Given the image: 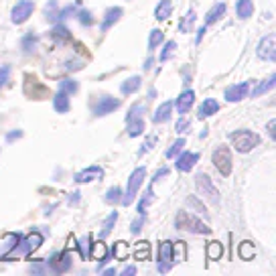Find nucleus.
Masks as SVG:
<instances>
[{
  "mask_svg": "<svg viewBox=\"0 0 276 276\" xmlns=\"http://www.w3.org/2000/svg\"><path fill=\"white\" fill-rule=\"evenodd\" d=\"M175 226H177V230H181V232L205 234V236L211 234V228L203 224V219H199V217H195V215H191V213H187V211H179V213H177Z\"/></svg>",
  "mask_w": 276,
  "mask_h": 276,
  "instance_id": "1",
  "label": "nucleus"
},
{
  "mask_svg": "<svg viewBox=\"0 0 276 276\" xmlns=\"http://www.w3.org/2000/svg\"><path fill=\"white\" fill-rule=\"evenodd\" d=\"M230 138H232L234 148H236L238 152H242V154L250 152L252 148H256V146L262 142V138H260L256 132H252V130H236V132L230 134Z\"/></svg>",
  "mask_w": 276,
  "mask_h": 276,
  "instance_id": "2",
  "label": "nucleus"
},
{
  "mask_svg": "<svg viewBox=\"0 0 276 276\" xmlns=\"http://www.w3.org/2000/svg\"><path fill=\"white\" fill-rule=\"evenodd\" d=\"M23 91L31 100H47L49 94H51L49 87L45 83H41L35 73H25V77H23Z\"/></svg>",
  "mask_w": 276,
  "mask_h": 276,
  "instance_id": "3",
  "label": "nucleus"
},
{
  "mask_svg": "<svg viewBox=\"0 0 276 276\" xmlns=\"http://www.w3.org/2000/svg\"><path fill=\"white\" fill-rule=\"evenodd\" d=\"M142 114H144V106L142 104H132L130 112L126 116V132L130 138H136L144 132V120H142Z\"/></svg>",
  "mask_w": 276,
  "mask_h": 276,
  "instance_id": "4",
  "label": "nucleus"
},
{
  "mask_svg": "<svg viewBox=\"0 0 276 276\" xmlns=\"http://www.w3.org/2000/svg\"><path fill=\"white\" fill-rule=\"evenodd\" d=\"M211 160L215 164V169L222 173L224 177H230L232 175V152L228 146H217L211 154Z\"/></svg>",
  "mask_w": 276,
  "mask_h": 276,
  "instance_id": "5",
  "label": "nucleus"
},
{
  "mask_svg": "<svg viewBox=\"0 0 276 276\" xmlns=\"http://www.w3.org/2000/svg\"><path fill=\"white\" fill-rule=\"evenodd\" d=\"M175 266V244L173 242H160L158 246V272L167 274Z\"/></svg>",
  "mask_w": 276,
  "mask_h": 276,
  "instance_id": "6",
  "label": "nucleus"
},
{
  "mask_svg": "<svg viewBox=\"0 0 276 276\" xmlns=\"http://www.w3.org/2000/svg\"><path fill=\"white\" fill-rule=\"evenodd\" d=\"M120 108V100L114 96H98L91 102V112L96 116H106V114H112Z\"/></svg>",
  "mask_w": 276,
  "mask_h": 276,
  "instance_id": "7",
  "label": "nucleus"
},
{
  "mask_svg": "<svg viewBox=\"0 0 276 276\" xmlns=\"http://www.w3.org/2000/svg\"><path fill=\"white\" fill-rule=\"evenodd\" d=\"M144 179H146V169H144V167H138V169L130 175V179H128V189H126V195H124V199H122V205H130V203L134 201V197H136L138 189L142 187Z\"/></svg>",
  "mask_w": 276,
  "mask_h": 276,
  "instance_id": "8",
  "label": "nucleus"
},
{
  "mask_svg": "<svg viewBox=\"0 0 276 276\" xmlns=\"http://www.w3.org/2000/svg\"><path fill=\"white\" fill-rule=\"evenodd\" d=\"M195 187H197V191L203 195V199H207V201L213 203V205H219V191L213 187L211 179H209L205 173H201V175L195 177Z\"/></svg>",
  "mask_w": 276,
  "mask_h": 276,
  "instance_id": "9",
  "label": "nucleus"
},
{
  "mask_svg": "<svg viewBox=\"0 0 276 276\" xmlns=\"http://www.w3.org/2000/svg\"><path fill=\"white\" fill-rule=\"evenodd\" d=\"M47 266H49L51 272H55V274H65V272H69V268H71V254H69L67 250L53 254V256L47 260Z\"/></svg>",
  "mask_w": 276,
  "mask_h": 276,
  "instance_id": "10",
  "label": "nucleus"
},
{
  "mask_svg": "<svg viewBox=\"0 0 276 276\" xmlns=\"http://www.w3.org/2000/svg\"><path fill=\"white\" fill-rule=\"evenodd\" d=\"M35 11V3L33 0H19V3L13 7L11 11V21L15 25H23L25 21H29V17L33 15Z\"/></svg>",
  "mask_w": 276,
  "mask_h": 276,
  "instance_id": "11",
  "label": "nucleus"
},
{
  "mask_svg": "<svg viewBox=\"0 0 276 276\" xmlns=\"http://www.w3.org/2000/svg\"><path fill=\"white\" fill-rule=\"evenodd\" d=\"M41 244H43V236L41 234H29V236H25V240L23 238L19 240V244L15 246L13 252H19L21 256H29L37 248H41Z\"/></svg>",
  "mask_w": 276,
  "mask_h": 276,
  "instance_id": "12",
  "label": "nucleus"
},
{
  "mask_svg": "<svg viewBox=\"0 0 276 276\" xmlns=\"http://www.w3.org/2000/svg\"><path fill=\"white\" fill-rule=\"evenodd\" d=\"M274 33H270L268 37H264L262 41H260V45H258V57L262 59V61H274L276 59V43H274Z\"/></svg>",
  "mask_w": 276,
  "mask_h": 276,
  "instance_id": "13",
  "label": "nucleus"
},
{
  "mask_svg": "<svg viewBox=\"0 0 276 276\" xmlns=\"http://www.w3.org/2000/svg\"><path fill=\"white\" fill-rule=\"evenodd\" d=\"M248 94H250V83H236L224 91V98H226V102L236 104V102H242Z\"/></svg>",
  "mask_w": 276,
  "mask_h": 276,
  "instance_id": "14",
  "label": "nucleus"
},
{
  "mask_svg": "<svg viewBox=\"0 0 276 276\" xmlns=\"http://www.w3.org/2000/svg\"><path fill=\"white\" fill-rule=\"evenodd\" d=\"M104 177V171L100 169V167H87V169H83V171H79V173H75V177H73V181L77 183V185H83V183H91V181H100Z\"/></svg>",
  "mask_w": 276,
  "mask_h": 276,
  "instance_id": "15",
  "label": "nucleus"
},
{
  "mask_svg": "<svg viewBox=\"0 0 276 276\" xmlns=\"http://www.w3.org/2000/svg\"><path fill=\"white\" fill-rule=\"evenodd\" d=\"M179 154H181V156L177 158L175 167H177V171H181V173L191 171L195 164H197V160H199V152H179Z\"/></svg>",
  "mask_w": 276,
  "mask_h": 276,
  "instance_id": "16",
  "label": "nucleus"
},
{
  "mask_svg": "<svg viewBox=\"0 0 276 276\" xmlns=\"http://www.w3.org/2000/svg\"><path fill=\"white\" fill-rule=\"evenodd\" d=\"M193 102H195L193 89H185V91L177 98V102H175V106H177V110H179V114H187L189 110H191V106H193Z\"/></svg>",
  "mask_w": 276,
  "mask_h": 276,
  "instance_id": "17",
  "label": "nucleus"
},
{
  "mask_svg": "<svg viewBox=\"0 0 276 276\" xmlns=\"http://www.w3.org/2000/svg\"><path fill=\"white\" fill-rule=\"evenodd\" d=\"M173 106H175V102H162L158 108H156V112H154V122L156 124H160V122H167V120H171V114H173Z\"/></svg>",
  "mask_w": 276,
  "mask_h": 276,
  "instance_id": "18",
  "label": "nucleus"
},
{
  "mask_svg": "<svg viewBox=\"0 0 276 276\" xmlns=\"http://www.w3.org/2000/svg\"><path fill=\"white\" fill-rule=\"evenodd\" d=\"M120 19H122V9H118V7H110V9H106L104 21H102V31H106V29H110L112 25H116Z\"/></svg>",
  "mask_w": 276,
  "mask_h": 276,
  "instance_id": "19",
  "label": "nucleus"
},
{
  "mask_svg": "<svg viewBox=\"0 0 276 276\" xmlns=\"http://www.w3.org/2000/svg\"><path fill=\"white\" fill-rule=\"evenodd\" d=\"M217 112H219V102L213 100V98H207V100L201 102L197 114H199V118H209V116H213V114H217Z\"/></svg>",
  "mask_w": 276,
  "mask_h": 276,
  "instance_id": "20",
  "label": "nucleus"
},
{
  "mask_svg": "<svg viewBox=\"0 0 276 276\" xmlns=\"http://www.w3.org/2000/svg\"><path fill=\"white\" fill-rule=\"evenodd\" d=\"M51 37L57 39L59 43H73V35H71V31L63 23H55V27L51 31Z\"/></svg>",
  "mask_w": 276,
  "mask_h": 276,
  "instance_id": "21",
  "label": "nucleus"
},
{
  "mask_svg": "<svg viewBox=\"0 0 276 276\" xmlns=\"http://www.w3.org/2000/svg\"><path fill=\"white\" fill-rule=\"evenodd\" d=\"M53 108H55V112H59V114H65L69 112V108H71V102H69V94L65 91H57V96H55L53 100Z\"/></svg>",
  "mask_w": 276,
  "mask_h": 276,
  "instance_id": "22",
  "label": "nucleus"
},
{
  "mask_svg": "<svg viewBox=\"0 0 276 276\" xmlns=\"http://www.w3.org/2000/svg\"><path fill=\"white\" fill-rule=\"evenodd\" d=\"M171 13H173V3H171V0H160V3L156 5V9H154V19L156 21H167L171 17Z\"/></svg>",
  "mask_w": 276,
  "mask_h": 276,
  "instance_id": "23",
  "label": "nucleus"
},
{
  "mask_svg": "<svg viewBox=\"0 0 276 276\" xmlns=\"http://www.w3.org/2000/svg\"><path fill=\"white\" fill-rule=\"evenodd\" d=\"M140 85H142V79H140L138 75H132V77H128V79L120 85V91H122V96H130V94L138 91Z\"/></svg>",
  "mask_w": 276,
  "mask_h": 276,
  "instance_id": "24",
  "label": "nucleus"
},
{
  "mask_svg": "<svg viewBox=\"0 0 276 276\" xmlns=\"http://www.w3.org/2000/svg\"><path fill=\"white\" fill-rule=\"evenodd\" d=\"M274 83H276V75H270L268 79H264L262 83H258V85L252 89V98H260V96L272 91V89H274Z\"/></svg>",
  "mask_w": 276,
  "mask_h": 276,
  "instance_id": "25",
  "label": "nucleus"
},
{
  "mask_svg": "<svg viewBox=\"0 0 276 276\" xmlns=\"http://www.w3.org/2000/svg\"><path fill=\"white\" fill-rule=\"evenodd\" d=\"M254 13V3L252 0H238V5H236V15L240 19H250Z\"/></svg>",
  "mask_w": 276,
  "mask_h": 276,
  "instance_id": "26",
  "label": "nucleus"
},
{
  "mask_svg": "<svg viewBox=\"0 0 276 276\" xmlns=\"http://www.w3.org/2000/svg\"><path fill=\"white\" fill-rule=\"evenodd\" d=\"M224 15H226V5H224V3L215 5V7L207 13V17H205V25H213V23H217Z\"/></svg>",
  "mask_w": 276,
  "mask_h": 276,
  "instance_id": "27",
  "label": "nucleus"
},
{
  "mask_svg": "<svg viewBox=\"0 0 276 276\" xmlns=\"http://www.w3.org/2000/svg\"><path fill=\"white\" fill-rule=\"evenodd\" d=\"M45 19L49 21V23H57V15H59V3L57 0H49V3L45 5Z\"/></svg>",
  "mask_w": 276,
  "mask_h": 276,
  "instance_id": "28",
  "label": "nucleus"
},
{
  "mask_svg": "<svg viewBox=\"0 0 276 276\" xmlns=\"http://www.w3.org/2000/svg\"><path fill=\"white\" fill-rule=\"evenodd\" d=\"M185 203H187V207H191V209H195V211H197V213H201V215H203V217H205V219H207V217H209V213H207V207H205V205H203V203H201V199H197V197H195V195H189V197H187V201H185Z\"/></svg>",
  "mask_w": 276,
  "mask_h": 276,
  "instance_id": "29",
  "label": "nucleus"
},
{
  "mask_svg": "<svg viewBox=\"0 0 276 276\" xmlns=\"http://www.w3.org/2000/svg\"><path fill=\"white\" fill-rule=\"evenodd\" d=\"M21 47H23V51L29 53V55L35 53V47H37V37H35V33H27V35L23 37Z\"/></svg>",
  "mask_w": 276,
  "mask_h": 276,
  "instance_id": "30",
  "label": "nucleus"
},
{
  "mask_svg": "<svg viewBox=\"0 0 276 276\" xmlns=\"http://www.w3.org/2000/svg\"><path fill=\"white\" fill-rule=\"evenodd\" d=\"M222 254H224L222 244H217V242H209L207 244V260H219Z\"/></svg>",
  "mask_w": 276,
  "mask_h": 276,
  "instance_id": "31",
  "label": "nucleus"
},
{
  "mask_svg": "<svg viewBox=\"0 0 276 276\" xmlns=\"http://www.w3.org/2000/svg\"><path fill=\"white\" fill-rule=\"evenodd\" d=\"M134 258H136V260H148V258H150V244H148V242H138V244H136Z\"/></svg>",
  "mask_w": 276,
  "mask_h": 276,
  "instance_id": "32",
  "label": "nucleus"
},
{
  "mask_svg": "<svg viewBox=\"0 0 276 276\" xmlns=\"http://www.w3.org/2000/svg\"><path fill=\"white\" fill-rule=\"evenodd\" d=\"M116 219H118V213H116V211H112V213L108 215L106 224H104V228H102V232H100L102 238H108V234L112 232V228H114V224H116Z\"/></svg>",
  "mask_w": 276,
  "mask_h": 276,
  "instance_id": "33",
  "label": "nucleus"
},
{
  "mask_svg": "<svg viewBox=\"0 0 276 276\" xmlns=\"http://www.w3.org/2000/svg\"><path fill=\"white\" fill-rule=\"evenodd\" d=\"M183 146H185V138H177L169 148H167V158H175V156H179V152L183 150Z\"/></svg>",
  "mask_w": 276,
  "mask_h": 276,
  "instance_id": "34",
  "label": "nucleus"
},
{
  "mask_svg": "<svg viewBox=\"0 0 276 276\" xmlns=\"http://www.w3.org/2000/svg\"><path fill=\"white\" fill-rule=\"evenodd\" d=\"M193 25H195V11H189V15L181 21L179 31H181V33H189V31H193Z\"/></svg>",
  "mask_w": 276,
  "mask_h": 276,
  "instance_id": "35",
  "label": "nucleus"
},
{
  "mask_svg": "<svg viewBox=\"0 0 276 276\" xmlns=\"http://www.w3.org/2000/svg\"><path fill=\"white\" fill-rule=\"evenodd\" d=\"M112 252H114V254H112V258L126 260V256H128V244H126V242H116Z\"/></svg>",
  "mask_w": 276,
  "mask_h": 276,
  "instance_id": "36",
  "label": "nucleus"
},
{
  "mask_svg": "<svg viewBox=\"0 0 276 276\" xmlns=\"http://www.w3.org/2000/svg\"><path fill=\"white\" fill-rule=\"evenodd\" d=\"M177 51V43L175 41H169L167 45H164V49H162V53H160V63H164V61H169L171 59V55Z\"/></svg>",
  "mask_w": 276,
  "mask_h": 276,
  "instance_id": "37",
  "label": "nucleus"
},
{
  "mask_svg": "<svg viewBox=\"0 0 276 276\" xmlns=\"http://www.w3.org/2000/svg\"><path fill=\"white\" fill-rule=\"evenodd\" d=\"M164 41V35H162V31H158V29H154L152 33H150V37H148V49L152 51V49H156L160 43Z\"/></svg>",
  "mask_w": 276,
  "mask_h": 276,
  "instance_id": "38",
  "label": "nucleus"
},
{
  "mask_svg": "<svg viewBox=\"0 0 276 276\" xmlns=\"http://www.w3.org/2000/svg\"><path fill=\"white\" fill-rule=\"evenodd\" d=\"M19 240H21V234H9V238H7V242H5V250L3 252H7L5 256H9L13 250H15V246L19 244ZM3 256V258H5Z\"/></svg>",
  "mask_w": 276,
  "mask_h": 276,
  "instance_id": "39",
  "label": "nucleus"
},
{
  "mask_svg": "<svg viewBox=\"0 0 276 276\" xmlns=\"http://www.w3.org/2000/svg\"><path fill=\"white\" fill-rule=\"evenodd\" d=\"M59 89L65 91V94H75V91L79 89V83H77L75 79H63V81L59 83Z\"/></svg>",
  "mask_w": 276,
  "mask_h": 276,
  "instance_id": "40",
  "label": "nucleus"
},
{
  "mask_svg": "<svg viewBox=\"0 0 276 276\" xmlns=\"http://www.w3.org/2000/svg\"><path fill=\"white\" fill-rule=\"evenodd\" d=\"M152 197H154V193L148 189L144 195H142V199L138 201V213H142V215H146V207L150 205V201H152Z\"/></svg>",
  "mask_w": 276,
  "mask_h": 276,
  "instance_id": "41",
  "label": "nucleus"
},
{
  "mask_svg": "<svg viewBox=\"0 0 276 276\" xmlns=\"http://www.w3.org/2000/svg\"><path fill=\"white\" fill-rule=\"evenodd\" d=\"M104 199H106V203H118V201L122 199V189H120V187H112V189L106 193Z\"/></svg>",
  "mask_w": 276,
  "mask_h": 276,
  "instance_id": "42",
  "label": "nucleus"
},
{
  "mask_svg": "<svg viewBox=\"0 0 276 276\" xmlns=\"http://www.w3.org/2000/svg\"><path fill=\"white\" fill-rule=\"evenodd\" d=\"M77 244V250H79V254H81V258L83 260H87V252H89V246H91V238L87 236V238H83V240H79V242H75Z\"/></svg>",
  "mask_w": 276,
  "mask_h": 276,
  "instance_id": "43",
  "label": "nucleus"
},
{
  "mask_svg": "<svg viewBox=\"0 0 276 276\" xmlns=\"http://www.w3.org/2000/svg\"><path fill=\"white\" fill-rule=\"evenodd\" d=\"M106 252H108L106 244H104V242H96V244H94V248H91V258H96V260H102Z\"/></svg>",
  "mask_w": 276,
  "mask_h": 276,
  "instance_id": "44",
  "label": "nucleus"
},
{
  "mask_svg": "<svg viewBox=\"0 0 276 276\" xmlns=\"http://www.w3.org/2000/svg\"><path fill=\"white\" fill-rule=\"evenodd\" d=\"M77 19H79V23H81L83 27L94 25V15H91L89 11H79V13H77Z\"/></svg>",
  "mask_w": 276,
  "mask_h": 276,
  "instance_id": "45",
  "label": "nucleus"
},
{
  "mask_svg": "<svg viewBox=\"0 0 276 276\" xmlns=\"http://www.w3.org/2000/svg\"><path fill=\"white\" fill-rule=\"evenodd\" d=\"M240 256H242L244 260H250V258L254 256V246H252L250 242H244V244L240 246Z\"/></svg>",
  "mask_w": 276,
  "mask_h": 276,
  "instance_id": "46",
  "label": "nucleus"
},
{
  "mask_svg": "<svg viewBox=\"0 0 276 276\" xmlns=\"http://www.w3.org/2000/svg\"><path fill=\"white\" fill-rule=\"evenodd\" d=\"M175 128H177V132H179V134H183V132H189V128H191V120L183 116V118H179V120H177Z\"/></svg>",
  "mask_w": 276,
  "mask_h": 276,
  "instance_id": "47",
  "label": "nucleus"
},
{
  "mask_svg": "<svg viewBox=\"0 0 276 276\" xmlns=\"http://www.w3.org/2000/svg\"><path fill=\"white\" fill-rule=\"evenodd\" d=\"M9 77H11V67L9 65H0V89L9 83Z\"/></svg>",
  "mask_w": 276,
  "mask_h": 276,
  "instance_id": "48",
  "label": "nucleus"
},
{
  "mask_svg": "<svg viewBox=\"0 0 276 276\" xmlns=\"http://www.w3.org/2000/svg\"><path fill=\"white\" fill-rule=\"evenodd\" d=\"M156 140H158V136H154V134H150V136L146 138V142L142 144V148H140V152H138V156H142V154H144L146 150H150V148H152V146L156 144Z\"/></svg>",
  "mask_w": 276,
  "mask_h": 276,
  "instance_id": "49",
  "label": "nucleus"
},
{
  "mask_svg": "<svg viewBox=\"0 0 276 276\" xmlns=\"http://www.w3.org/2000/svg\"><path fill=\"white\" fill-rule=\"evenodd\" d=\"M142 226H144V215L140 213V215H138V217L134 219V222H132V226H130V232H132V234L136 236V234H138V232L142 230Z\"/></svg>",
  "mask_w": 276,
  "mask_h": 276,
  "instance_id": "50",
  "label": "nucleus"
},
{
  "mask_svg": "<svg viewBox=\"0 0 276 276\" xmlns=\"http://www.w3.org/2000/svg\"><path fill=\"white\" fill-rule=\"evenodd\" d=\"M73 11H75V9H73V5H69V7L61 9V11H59V15H57V23H65V19L73 15Z\"/></svg>",
  "mask_w": 276,
  "mask_h": 276,
  "instance_id": "51",
  "label": "nucleus"
},
{
  "mask_svg": "<svg viewBox=\"0 0 276 276\" xmlns=\"http://www.w3.org/2000/svg\"><path fill=\"white\" fill-rule=\"evenodd\" d=\"M83 65H85L83 61H75V59H71V61L65 63V69H67V71H77V69H83Z\"/></svg>",
  "mask_w": 276,
  "mask_h": 276,
  "instance_id": "52",
  "label": "nucleus"
},
{
  "mask_svg": "<svg viewBox=\"0 0 276 276\" xmlns=\"http://www.w3.org/2000/svg\"><path fill=\"white\" fill-rule=\"evenodd\" d=\"M73 45H75V49H77V51H79V53L83 55V57H91V53H89V51H87V49H85V47H83L81 43H77V41H73Z\"/></svg>",
  "mask_w": 276,
  "mask_h": 276,
  "instance_id": "53",
  "label": "nucleus"
},
{
  "mask_svg": "<svg viewBox=\"0 0 276 276\" xmlns=\"http://www.w3.org/2000/svg\"><path fill=\"white\" fill-rule=\"evenodd\" d=\"M167 175H169V169H164V167H162V169H160V171H158V173L154 175V179H152V185H154L156 181H160L162 177H167Z\"/></svg>",
  "mask_w": 276,
  "mask_h": 276,
  "instance_id": "54",
  "label": "nucleus"
},
{
  "mask_svg": "<svg viewBox=\"0 0 276 276\" xmlns=\"http://www.w3.org/2000/svg\"><path fill=\"white\" fill-rule=\"evenodd\" d=\"M268 132H270V138L276 140V120H270V122H268Z\"/></svg>",
  "mask_w": 276,
  "mask_h": 276,
  "instance_id": "55",
  "label": "nucleus"
},
{
  "mask_svg": "<svg viewBox=\"0 0 276 276\" xmlns=\"http://www.w3.org/2000/svg\"><path fill=\"white\" fill-rule=\"evenodd\" d=\"M19 136H23V132H21V130H13V132L7 134V140H9V142H15Z\"/></svg>",
  "mask_w": 276,
  "mask_h": 276,
  "instance_id": "56",
  "label": "nucleus"
},
{
  "mask_svg": "<svg viewBox=\"0 0 276 276\" xmlns=\"http://www.w3.org/2000/svg\"><path fill=\"white\" fill-rule=\"evenodd\" d=\"M29 272H31V274H45V270H43V264H33Z\"/></svg>",
  "mask_w": 276,
  "mask_h": 276,
  "instance_id": "57",
  "label": "nucleus"
},
{
  "mask_svg": "<svg viewBox=\"0 0 276 276\" xmlns=\"http://www.w3.org/2000/svg\"><path fill=\"white\" fill-rule=\"evenodd\" d=\"M136 274V268L134 266H126L124 270H122V276H134Z\"/></svg>",
  "mask_w": 276,
  "mask_h": 276,
  "instance_id": "58",
  "label": "nucleus"
},
{
  "mask_svg": "<svg viewBox=\"0 0 276 276\" xmlns=\"http://www.w3.org/2000/svg\"><path fill=\"white\" fill-rule=\"evenodd\" d=\"M203 35H205V27H201V29L197 31V37H195V45H199V43L203 41Z\"/></svg>",
  "mask_w": 276,
  "mask_h": 276,
  "instance_id": "59",
  "label": "nucleus"
},
{
  "mask_svg": "<svg viewBox=\"0 0 276 276\" xmlns=\"http://www.w3.org/2000/svg\"><path fill=\"white\" fill-rule=\"evenodd\" d=\"M77 201H79V193H73V195L69 197V203H71V205H77Z\"/></svg>",
  "mask_w": 276,
  "mask_h": 276,
  "instance_id": "60",
  "label": "nucleus"
},
{
  "mask_svg": "<svg viewBox=\"0 0 276 276\" xmlns=\"http://www.w3.org/2000/svg\"><path fill=\"white\" fill-rule=\"evenodd\" d=\"M100 272H102V274H108V276H114V274H116L112 268H110V270H100Z\"/></svg>",
  "mask_w": 276,
  "mask_h": 276,
  "instance_id": "61",
  "label": "nucleus"
}]
</instances>
